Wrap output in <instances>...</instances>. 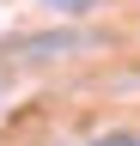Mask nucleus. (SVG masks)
I'll return each mask as SVG.
<instances>
[{
  "mask_svg": "<svg viewBox=\"0 0 140 146\" xmlns=\"http://www.w3.org/2000/svg\"><path fill=\"white\" fill-rule=\"evenodd\" d=\"M49 6H67V12H73V6H92V0H49Z\"/></svg>",
  "mask_w": 140,
  "mask_h": 146,
  "instance_id": "nucleus-2",
  "label": "nucleus"
},
{
  "mask_svg": "<svg viewBox=\"0 0 140 146\" xmlns=\"http://www.w3.org/2000/svg\"><path fill=\"white\" fill-rule=\"evenodd\" d=\"M98 146H140V134H104Z\"/></svg>",
  "mask_w": 140,
  "mask_h": 146,
  "instance_id": "nucleus-1",
  "label": "nucleus"
}]
</instances>
